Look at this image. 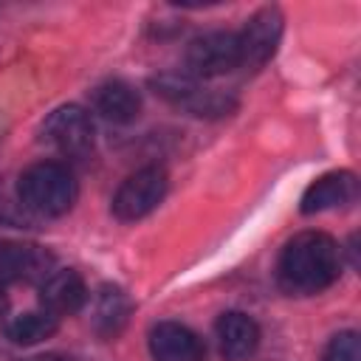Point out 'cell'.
Instances as JSON below:
<instances>
[{"instance_id": "obj_5", "label": "cell", "mask_w": 361, "mask_h": 361, "mask_svg": "<svg viewBox=\"0 0 361 361\" xmlns=\"http://www.w3.org/2000/svg\"><path fill=\"white\" fill-rule=\"evenodd\" d=\"M240 68V45L234 31H206L186 48V71L192 79H217Z\"/></svg>"}, {"instance_id": "obj_12", "label": "cell", "mask_w": 361, "mask_h": 361, "mask_svg": "<svg viewBox=\"0 0 361 361\" xmlns=\"http://www.w3.org/2000/svg\"><path fill=\"white\" fill-rule=\"evenodd\" d=\"M355 192H358V180L350 169H333V172H324L322 178H316L305 195H302V214H319V212H327V209H338V206H347L350 200H355Z\"/></svg>"}, {"instance_id": "obj_4", "label": "cell", "mask_w": 361, "mask_h": 361, "mask_svg": "<svg viewBox=\"0 0 361 361\" xmlns=\"http://www.w3.org/2000/svg\"><path fill=\"white\" fill-rule=\"evenodd\" d=\"M169 178L161 166H141L133 175L121 180V186L113 195V214L121 223H135L158 209V203L166 197Z\"/></svg>"}, {"instance_id": "obj_13", "label": "cell", "mask_w": 361, "mask_h": 361, "mask_svg": "<svg viewBox=\"0 0 361 361\" xmlns=\"http://www.w3.org/2000/svg\"><path fill=\"white\" fill-rule=\"evenodd\" d=\"M93 107L113 124H130L141 113V93L124 79H107L93 90Z\"/></svg>"}, {"instance_id": "obj_6", "label": "cell", "mask_w": 361, "mask_h": 361, "mask_svg": "<svg viewBox=\"0 0 361 361\" xmlns=\"http://www.w3.org/2000/svg\"><path fill=\"white\" fill-rule=\"evenodd\" d=\"M282 11L276 6H265L259 11H254L243 31L237 34V45H240V68L245 71H259L274 54L276 45L282 39Z\"/></svg>"}, {"instance_id": "obj_3", "label": "cell", "mask_w": 361, "mask_h": 361, "mask_svg": "<svg viewBox=\"0 0 361 361\" xmlns=\"http://www.w3.org/2000/svg\"><path fill=\"white\" fill-rule=\"evenodd\" d=\"M39 135H42V141L51 149H56L68 161H85L93 152V144H96L93 118L79 104H62V107H56L42 121Z\"/></svg>"}, {"instance_id": "obj_14", "label": "cell", "mask_w": 361, "mask_h": 361, "mask_svg": "<svg viewBox=\"0 0 361 361\" xmlns=\"http://www.w3.org/2000/svg\"><path fill=\"white\" fill-rule=\"evenodd\" d=\"M130 313H133V305L127 293L118 285H102L93 299V330L102 338H116L124 330Z\"/></svg>"}, {"instance_id": "obj_15", "label": "cell", "mask_w": 361, "mask_h": 361, "mask_svg": "<svg viewBox=\"0 0 361 361\" xmlns=\"http://www.w3.org/2000/svg\"><path fill=\"white\" fill-rule=\"evenodd\" d=\"M59 330V319L51 316L48 310H25L20 316H14L8 324H6V336L14 341V344H23V347H31V344H39L45 338H51L54 333Z\"/></svg>"}, {"instance_id": "obj_7", "label": "cell", "mask_w": 361, "mask_h": 361, "mask_svg": "<svg viewBox=\"0 0 361 361\" xmlns=\"http://www.w3.org/2000/svg\"><path fill=\"white\" fill-rule=\"evenodd\" d=\"M152 85H155V93H161L166 102H172L178 107H186L192 116L214 118V116H228L234 110L231 96L200 87V82L192 79L189 73L186 76L183 73H164V76L152 79Z\"/></svg>"}, {"instance_id": "obj_11", "label": "cell", "mask_w": 361, "mask_h": 361, "mask_svg": "<svg viewBox=\"0 0 361 361\" xmlns=\"http://www.w3.org/2000/svg\"><path fill=\"white\" fill-rule=\"evenodd\" d=\"M149 353L155 361H203L206 347L186 324L158 322L149 330Z\"/></svg>"}, {"instance_id": "obj_10", "label": "cell", "mask_w": 361, "mask_h": 361, "mask_svg": "<svg viewBox=\"0 0 361 361\" xmlns=\"http://www.w3.org/2000/svg\"><path fill=\"white\" fill-rule=\"evenodd\" d=\"M214 336L226 361H245L259 347V324L243 310H226L214 322Z\"/></svg>"}, {"instance_id": "obj_16", "label": "cell", "mask_w": 361, "mask_h": 361, "mask_svg": "<svg viewBox=\"0 0 361 361\" xmlns=\"http://www.w3.org/2000/svg\"><path fill=\"white\" fill-rule=\"evenodd\" d=\"M322 361H361V341H358V333H355V330H341V333H336V336L327 341Z\"/></svg>"}, {"instance_id": "obj_1", "label": "cell", "mask_w": 361, "mask_h": 361, "mask_svg": "<svg viewBox=\"0 0 361 361\" xmlns=\"http://www.w3.org/2000/svg\"><path fill=\"white\" fill-rule=\"evenodd\" d=\"M341 274V248L324 231L293 234L276 259V282L290 296H313L327 290Z\"/></svg>"}, {"instance_id": "obj_8", "label": "cell", "mask_w": 361, "mask_h": 361, "mask_svg": "<svg viewBox=\"0 0 361 361\" xmlns=\"http://www.w3.org/2000/svg\"><path fill=\"white\" fill-rule=\"evenodd\" d=\"M56 259L48 248L34 243L0 245V282H42L54 271Z\"/></svg>"}, {"instance_id": "obj_2", "label": "cell", "mask_w": 361, "mask_h": 361, "mask_svg": "<svg viewBox=\"0 0 361 361\" xmlns=\"http://www.w3.org/2000/svg\"><path fill=\"white\" fill-rule=\"evenodd\" d=\"M20 203L39 217H62L73 209L79 197V186L68 164L59 161H37L23 169L17 180Z\"/></svg>"}, {"instance_id": "obj_17", "label": "cell", "mask_w": 361, "mask_h": 361, "mask_svg": "<svg viewBox=\"0 0 361 361\" xmlns=\"http://www.w3.org/2000/svg\"><path fill=\"white\" fill-rule=\"evenodd\" d=\"M6 310H8V296L3 293V288H0V319L6 316Z\"/></svg>"}, {"instance_id": "obj_9", "label": "cell", "mask_w": 361, "mask_h": 361, "mask_svg": "<svg viewBox=\"0 0 361 361\" xmlns=\"http://www.w3.org/2000/svg\"><path fill=\"white\" fill-rule=\"evenodd\" d=\"M85 302H87V288H85L82 274L73 268H54L39 282V305L56 319L79 313Z\"/></svg>"}]
</instances>
